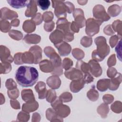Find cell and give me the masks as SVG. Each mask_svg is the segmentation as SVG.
<instances>
[{
    "instance_id": "cell-17",
    "label": "cell",
    "mask_w": 122,
    "mask_h": 122,
    "mask_svg": "<svg viewBox=\"0 0 122 122\" xmlns=\"http://www.w3.org/2000/svg\"><path fill=\"white\" fill-rule=\"evenodd\" d=\"M29 51L33 55L34 63L37 64L39 63L42 59V50L41 48L38 45L33 46L30 48Z\"/></svg>"
},
{
    "instance_id": "cell-32",
    "label": "cell",
    "mask_w": 122,
    "mask_h": 122,
    "mask_svg": "<svg viewBox=\"0 0 122 122\" xmlns=\"http://www.w3.org/2000/svg\"><path fill=\"white\" fill-rule=\"evenodd\" d=\"M112 30L114 32H116L118 36L121 40L122 38V21L120 20H116L114 21L112 25Z\"/></svg>"
},
{
    "instance_id": "cell-7",
    "label": "cell",
    "mask_w": 122,
    "mask_h": 122,
    "mask_svg": "<svg viewBox=\"0 0 122 122\" xmlns=\"http://www.w3.org/2000/svg\"><path fill=\"white\" fill-rule=\"evenodd\" d=\"M52 6L54 9V13L56 16L60 19L66 18L67 7L63 0H51Z\"/></svg>"
},
{
    "instance_id": "cell-16",
    "label": "cell",
    "mask_w": 122,
    "mask_h": 122,
    "mask_svg": "<svg viewBox=\"0 0 122 122\" xmlns=\"http://www.w3.org/2000/svg\"><path fill=\"white\" fill-rule=\"evenodd\" d=\"M37 1L30 0L27 5V8L25 12V15L27 17H33L37 13Z\"/></svg>"
},
{
    "instance_id": "cell-55",
    "label": "cell",
    "mask_w": 122,
    "mask_h": 122,
    "mask_svg": "<svg viewBox=\"0 0 122 122\" xmlns=\"http://www.w3.org/2000/svg\"><path fill=\"white\" fill-rule=\"evenodd\" d=\"M116 60L115 58V54H112L111 56H110L108 60L107 65L109 67H111L112 66L115 65L116 64Z\"/></svg>"
},
{
    "instance_id": "cell-8",
    "label": "cell",
    "mask_w": 122,
    "mask_h": 122,
    "mask_svg": "<svg viewBox=\"0 0 122 122\" xmlns=\"http://www.w3.org/2000/svg\"><path fill=\"white\" fill-rule=\"evenodd\" d=\"M93 16L98 20L102 22L106 21L110 19V16L106 12L104 6L100 4L95 5L93 9Z\"/></svg>"
},
{
    "instance_id": "cell-6",
    "label": "cell",
    "mask_w": 122,
    "mask_h": 122,
    "mask_svg": "<svg viewBox=\"0 0 122 122\" xmlns=\"http://www.w3.org/2000/svg\"><path fill=\"white\" fill-rule=\"evenodd\" d=\"M102 22L93 18H89L86 21L85 32L90 37H92L100 31V26Z\"/></svg>"
},
{
    "instance_id": "cell-25",
    "label": "cell",
    "mask_w": 122,
    "mask_h": 122,
    "mask_svg": "<svg viewBox=\"0 0 122 122\" xmlns=\"http://www.w3.org/2000/svg\"><path fill=\"white\" fill-rule=\"evenodd\" d=\"M41 37L36 34H27L23 38L24 41L28 44H37L40 42Z\"/></svg>"
},
{
    "instance_id": "cell-61",
    "label": "cell",
    "mask_w": 122,
    "mask_h": 122,
    "mask_svg": "<svg viewBox=\"0 0 122 122\" xmlns=\"http://www.w3.org/2000/svg\"><path fill=\"white\" fill-rule=\"evenodd\" d=\"M88 0H78L77 2L78 3L81 5H85L87 3V2H88Z\"/></svg>"
},
{
    "instance_id": "cell-47",
    "label": "cell",
    "mask_w": 122,
    "mask_h": 122,
    "mask_svg": "<svg viewBox=\"0 0 122 122\" xmlns=\"http://www.w3.org/2000/svg\"><path fill=\"white\" fill-rule=\"evenodd\" d=\"M5 86L9 90L17 88V84L12 79H7L5 83Z\"/></svg>"
},
{
    "instance_id": "cell-23",
    "label": "cell",
    "mask_w": 122,
    "mask_h": 122,
    "mask_svg": "<svg viewBox=\"0 0 122 122\" xmlns=\"http://www.w3.org/2000/svg\"><path fill=\"white\" fill-rule=\"evenodd\" d=\"M22 100L26 102H31L35 101V97L31 89H24L21 92Z\"/></svg>"
},
{
    "instance_id": "cell-10",
    "label": "cell",
    "mask_w": 122,
    "mask_h": 122,
    "mask_svg": "<svg viewBox=\"0 0 122 122\" xmlns=\"http://www.w3.org/2000/svg\"><path fill=\"white\" fill-rule=\"evenodd\" d=\"M65 77L71 80L82 79L83 77L82 72L78 69L74 68H71L66 70L64 72Z\"/></svg>"
},
{
    "instance_id": "cell-24",
    "label": "cell",
    "mask_w": 122,
    "mask_h": 122,
    "mask_svg": "<svg viewBox=\"0 0 122 122\" xmlns=\"http://www.w3.org/2000/svg\"><path fill=\"white\" fill-rule=\"evenodd\" d=\"M39 108L38 103L34 101L31 102H26L22 104V110L26 112H32Z\"/></svg>"
},
{
    "instance_id": "cell-29",
    "label": "cell",
    "mask_w": 122,
    "mask_h": 122,
    "mask_svg": "<svg viewBox=\"0 0 122 122\" xmlns=\"http://www.w3.org/2000/svg\"><path fill=\"white\" fill-rule=\"evenodd\" d=\"M121 11V7L117 4H113L110 6L108 9V15L112 17H116L118 15Z\"/></svg>"
},
{
    "instance_id": "cell-53",
    "label": "cell",
    "mask_w": 122,
    "mask_h": 122,
    "mask_svg": "<svg viewBox=\"0 0 122 122\" xmlns=\"http://www.w3.org/2000/svg\"><path fill=\"white\" fill-rule=\"evenodd\" d=\"M119 39H120V38L117 35H114L110 38L109 43L112 48H113L114 47V46H115V45L118 42Z\"/></svg>"
},
{
    "instance_id": "cell-40",
    "label": "cell",
    "mask_w": 122,
    "mask_h": 122,
    "mask_svg": "<svg viewBox=\"0 0 122 122\" xmlns=\"http://www.w3.org/2000/svg\"><path fill=\"white\" fill-rule=\"evenodd\" d=\"M37 4L41 10H45L50 7L51 2L49 0H39L37 1Z\"/></svg>"
},
{
    "instance_id": "cell-44",
    "label": "cell",
    "mask_w": 122,
    "mask_h": 122,
    "mask_svg": "<svg viewBox=\"0 0 122 122\" xmlns=\"http://www.w3.org/2000/svg\"><path fill=\"white\" fill-rule=\"evenodd\" d=\"M53 17V13L51 11H45L43 13L42 15L43 20H44L45 22H49L51 21Z\"/></svg>"
},
{
    "instance_id": "cell-28",
    "label": "cell",
    "mask_w": 122,
    "mask_h": 122,
    "mask_svg": "<svg viewBox=\"0 0 122 122\" xmlns=\"http://www.w3.org/2000/svg\"><path fill=\"white\" fill-rule=\"evenodd\" d=\"M7 2L12 8L15 9H20L23 8L25 6H27L29 1L24 0H7Z\"/></svg>"
},
{
    "instance_id": "cell-59",
    "label": "cell",
    "mask_w": 122,
    "mask_h": 122,
    "mask_svg": "<svg viewBox=\"0 0 122 122\" xmlns=\"http://www.w3.org/2000/svg\"><path fill=\"white\" fill-rule=\"evenodd\" d=\"M10 105H11V107L13 109H20V103L16 99L10 100Z\"/></svg>"
},
{
    "instance_id": "cell-27",
    "label": "cell",
    "mask_w": 122,
    "mask_h": 122,
    "mask_svg": "<svg viewBox=\"0 0 122 122\" xmlns=\"http://www.w3.org/2000/svg\"><path fill=\"white\" fill-rule=\"evenodd\" d=\"M22 29L27 33H31L36 29V24L32 20H25L22 25Z\"/></svg>"
},
{
    "instance_id": "cell-34",
    "label": "cell",
    "mask_w": 122,
    "mask_h": 122,
    "mask_svg": "<svg viewBox=\"0 0 122 122\" xmlns=\"http://www.w3.org/2000/svg\"><path fill=\"white\" fill-rule=\"evenodd\" d=\"M87 96L90 101L95 102L98 99L99 93L94 88L92 87L87 92Z\"/></svg>"
},
{
    "instance_id": "cell-50",
    "label": "cell",
    "mask_w": 122,
    "mask_h": 122,
    "mask_svg": "<svg viewBox=\"0 0 122 122\" xmlns=\"http://www.w3.org/2000/svg\"><path fill=\"white\" fill-rule=\"evenodd\" d=\"M55 26L54 21H50L49 22H45L44 24V29L47 32H50L52 31Z\"/></svg>"
},
{
    "instance_id": "cell-18",
    "label": "cell",
    "mask_w": 122,
    "mask_h": 122,
    "mask_svg": "<svg viewBox=\"0 0 122 122\" xmlns=\"http://www.w3.org/2000/svg\"><path fill=\"white\" fill-rule=\"evenodd\" d=\"M84 84L85 82L82 79L72 80L70 83V90L74 93L78 92L83 88Z\"/></svg>"
},
{
    "instance_id": "cell-30",
    "label": "cell",
    "mask_w": 122,
    "mask_h": 122,
    "mask_svg": "<svg viewBox=\"0 0 122 122\" xmlns=\"http://www.w3.org/2000/svg\"><path fill=\"white\" fill-rule=\"evenodd\" d=\"M76 67L77 69L80 70L82 72V73L90 72L89 64L85 62H83L82 61H78L76 63Z\"/></svg>"
},
{
    "instance_id": "cell-38",
    "label": "cell",
    "mask_w": 122,
    "mask_h": 122,
    "mask_svg": "<svg viewBox=\"0 0 122 122\" xmlns=\"http://www.w3.org/2000/svg\"><path fill=\"white\" fill-rule=\"evenodd\" d=\"M45 98L47 102L51 103L52 102L57 98L55 91L51 89H49L47 91Z\"/></svg>"
},
{
    "instance_id": "cell-39",
    "label": "cell",
    "mask_w": 122,
    "mask_h": 122,
    "mask_svg": "<svg viewBox=\"0 0 122 122\" xmlns=\"http://www.w3.org/2000/svg\"><path fill=\"white\" fill-rule=\"evenodd\" d=\"M11 70V66L10 63L1 62L0 63V73L6 74L9 73Z\"/></svg>"
},
{
    "instance_id": "cell-48",
    "label": "cell",
    "mask_w": 122,
    "mask_h": 122,
    "mask_svg": "<svg viewBox=\"0 0 122 122\" xmlns=\"http://www.w3.org/2000/svg\"><path fill=\"white\" fill-rule=\"evenodd\" d=\"M31 20L35 23L36 25H40L43 21L42 15L40 13H37L31 19Z\"/></svg>"
},
{
    "instance_id": "cell-33",
    "label": "cell",
    "mask_w": 122,
    "mask_h": 122,
    "mask_svg": "<svg viewBox=\"0 0 122 122\" xmlns=\"http://www.w3.org/2000/svg\"><path fill=\"white\" fill-rule=\"evenodd\" d=\"M109 111V106H108L107 104L105 103L101 104L97 108V112L98 113H99L103 118L106 117Z\"/></svg>"
},
{
    "instance_id": "cell-2",
    "label": "cell",
    "mask_w": 122,
    "mask_h": 122,
    "mask_svg": "<svg viewBox=\"0 0 122 122\" xmlns=\"http://www.w3.org/2000/svg\"><path fill=\"white\" fill-rule=\"evenodd\" d=\"M95 43L97 46V49L92 52L93 60L97 61H102L110 52V47L107 44L106 40L103 36H99L95 38Z\"/></svg>"
},
{
    "instance_id": "cell-37",
    "label": "cell",
    "mask_w": 122,
    "mask_h": 122,
    "mask_svg": "<svg viewBox=\"0 0 122 122\" xmlns=\"http://www.w3.org/2000/svg\"><path fill=\"white\" fill-rule=\"evenodd\" d=\"M72 55L78 60L82 59L84 57V52L79 48H75L72 51Z\"/></svg>"
},
{
    "instance_id": "cell-52",
    "label": "cell",
    "mask_w": 122,
    "mask_h": 122,
    "mask_svg": "<svg viewBox=\"0 0 122 122\" xmlns=\"http://www.w3.org/2000/svg\"><path fill=\"white\" fill-rule=\"evenodd\" d=\"M82 79L83 80L85 83H90L93 81L94 78L91 74L90 72L84 73V75Z\"/></svg>"
},
{
    "instance_id": "cell-3",
    "label": "cell",
    "mask_w": 122,
    "mask_h": 122,
    "mask_svg": "<svg viewBox=\"0 0 122 122\" xmlns=\"http://www.w3.org/2000/svg\"><path fill=\"white\" fill-rule=\"evenodd\" d=\"M45 54L50 59V61L54 66V70L51 73L53 75L60 76L62 74V67L61 66V59L56 53L54 49L50 46L44 49Z\"/></svg>"
},
{
    "instance_id": "cell-51",
    "label": "cell",
    "mask_w": 122,
    "mask_h": 122,
    "mask_svg": "<svg viewBox=\"0 0 122 122\" xmlns=\"http://www.w3.org/2000/svg\"><path fill=\"white\" fill-rule=\"evenodd\" d=\"M117 74V71L114 68L109 67L107 71V75L110 78H114Z\"/></svg>"
},
{
    "instance_id": "cell-35",
    "label": "cell",
    "mask_w": 122,
    "mask_h": 122,
    "mask_svg": "<svg viewBox=\"0 0 122 122\" xmlns=\"http://www.w3.org/2000/svg\"><path fill=\"white\" fill-rule=\"evenodd\" d=\"M11 24L5 20H1L0 21V28L1 31L3 32H7L9 31H10V30L11 28Z\"/></svg>"
},
{
    "instance_id": "cell-14",
    "label": "cell",
    "mask_w": 122,
    "mask_h": 122,
    "mask_svg": "<svg viewBox=\"0 0 122 122\" xmlns=\"http://www.w3.org/2000/svg\"><path fill=\"white\" fill-rule=\"evenodd\" d=\"M18 17V15L16 12L10 10L7 7H3L0 9L1 20H12Z\"/></svg>"
},
{
    "instance_id": "cell-19",
    "label": "cell",
    "mask_w": 122,
    "mask_h": 122,
    "mask_svg": "<svg viewBox=\"0 0 122 122\" xmlns=\"http://www.w3.org/2000/svg\"><path fill=\"white\" fill-rule=\"evenodd\" d=\"M40 68L41 71L45 72H52L54 70V66L51 61L44 60L40 62Z\"/></svg>"
},
{
    "instance_id": "cell-49",
    "label": "cell",
    "mask_w": 122,
    "mask_h": 122,
    "mask_svg": "<svg viewBox=\"0 0 122 122\" xmlns=\"http://www.w3.org/2000/svg\"><path fill=\"white\" fill-rule=\"evenodd\" d=\"M22 53L18 52L16 53L14 56V63L17 65H20L23 63L22 60Z\"/></svg>"
},
{
    "instance_id": "cell-54",
    "label": "cell",
    "mask_w": 122,
    "mask_h": 122,
    "mask_svg": "<svg viewBox=\"0 0 122 122\" xmlns=\"http://www.w3.org/2000/svg\"><path fill=\"white\" fill-rule=\"evenodd\" d=\"M113 96L109 94H105L102 97V100L106 104H111L113 101Z\"/></svg>"
},
{
    "instance_id": "cell-31",
    "label": "cell",
    "mask_w": 122,
    "mask_h": 122,
    "mask_svg": "<svg viewBox=\"0 0 122 122\" xmlns=\"http://www.w3.org/2000/svg\"><path fill=\"white\" fill-rule=\"evenodd\" d=\"M22 60L23 63H34V58L33 54L30 51L24 52L22 53Z\"/></svg>"
},
{
    "instance_id": "cell-57",
    "label": "cell",
    "mask_w": 122,
    "mask_h": 122,
    "mask_svg": "<svg viewBox=\"0 0 122 122\" xmlns=\"http://www.w3.org/2000/svg\"><path fill=\"white\" fill-rule=\"evenodd\" d=\"M67 7V11L69 14L73 12L74 10V5L70 1H65L64 2Z\"/></svg>"
},
{
    "instance_id": "cell-60",
    "label": "cell",
    "mask_w": 122,
    "mask_h": 122,
    "mask_svg": "<svg viewBox=\"0 0 122 122\" xmlns=\"http://www.w3.org/2000/svg\"><path fill=\"white\" fill-rule=\"evenodd\" d=\"M20 20L19 19H13V20H11V25L12 26H14V27H18L19 24H20Z\"/></svg>"
},
{
    "instance_id": "cell-46",
    "label": "cell",
    "mask_w": 122,
    "mask_h": 122,
    "mask_svg": "<svg viewBox=\"0 0 122 122\" xmlns=\"http://www.w3.org/2000/svg\"><path fill=\"white\" fill-rule=\"evenodd\" d=\"M73 65V61L72 60L68 58H65L63 59L62 61V67L65 70H67L71 68Z\"/></svg>"
},
{
    "instance_id": "cell-41",
    "label": "cell",
    "mask_w": 122,
    "mask_h": 122,
    "mask_svg": "<svg viewBox=\"0 0 122 122\" xmlns=\"http://www.w3.org/2000/svg\"><path fill=\"white\" fill-rule=\"evenodd\" d=\"M122 102L120 101H116L111 106L112 110L116 113H120L122 112Z\"/></svg>"
},
{
    "instance_id": "cell-22",
    "label": "cell",
    "mask_w": 122,
    "mask_h": 122,
    "mask_svg": "<svg viewBox=\"0 0 122 122\" xmlns=\"http://www.w3.org/2000/svg\"><path fill=\"white\" fill-rule=\"evenodd\" d=\"M122 81V74L118 72L115 77L110 80L109 89L111 91L116 90Z\"/></svg>"
},
{
    "instance_id": "cell-43",
    "label": "cell",
    "mask_w": 122,
    "mask_h": 122,
    "mask_svg": "<svg viewBox=\"0 0 122 122\" xmlns=\"http://www.w3.org/2000/svg\"><path fill=\"white\" fill-rule=\"evenodd\" d=\"M59 98L62 102H66L71 101L72 99V96L71 93L69 92H65L60 95Z\"/></svg>"
},
{
    "instance_id": "cell-4",
    "label": "cell",
    "mask_w": 122,
    "mask_h": 122,
    "mask_svg": "<svg viewBox=\"0 0 122 122\" xmlns=\"http://www.w3.org/2000/svg\"><path fill=\"white\" fill-rule=\"evenodd\" d=\"M71 23L65 18H60L56 22L57 29L64 33V40L66 42H70L74 39V33L71 30Z\"/></svg>"
},
{
    "instance_id": "cell-20",
    "label": "cell",
    "mask_w": 122,
    "mask_h": 122,
    "mask_svg": "<svg viewBox=\"0 0 122 122\" xmlns=\"http://www.w3.org/2000/svg\"><path fill=\"white\" fill-rule=\"evenodd\" d=\"M48 85L52 89H58L61 84V81L57 75H52L47 79Z\"/></svg>"
},
{
    "instance_id": "cell-11",
    "label": "cell",
    "mask_w": 122,
    "mask_h": 122,
    "mask_svg": "<svg viewBox=\"0 0 122 122\" xmlns=\"http://www.w3.org/2000/svg\"><path fill=\"white\" fill-rule=\"evenodd\" d=\"M88 64L90 66V72L95 77L100 76L102 74V69L98 61L94 60H91Z\"/></svg>"
},
{
    "instance_id": "cell-26",
    "label": "cell",
    "mask_w": 122,
    "mask_h": 122,
    "mask_svg": "<svg viewBox=\"0 0 122 122\" xmlns=\"http://www.w3.org/2000/svg\"><path fill=\"white\" fill-rule=\"evenodd\" d=\"M110 80L108 79H103L99 80L97 83V89L102 92L106 91L109 87Z\"/></svg>"
},
{
    "instance_id": "cell-42",
    "label": "cell",
    "mask_w": 122,
    "mask_h": 122,
    "mask_svg": "<svg viewBox=\"0 0 122 122\" xmlns=\"http://www.w3.org/2000/svg\"><path fill=\"white\" fill-rule=\"evenodd\" d=\"M92 42V38L87 36L83 37L81 40V44L84 47H89Z\"/></svg>"
},
{
    "instance_id": "cell-21",
    "label": "cell",
    "mask_w": 122,
    "mask_h": 122,
    "mask_svg": "<svg viewBox=\"0 0 122 122\" xmlns=\"http://www.w3.org/2000/svg\"><path fill=\"white\" fill-rule=\"evenodd\" d=\"M35 89L38 93L39 99H44L45 98L47 91L45 82L43 81H39L35 86Z\"/></svg>"
},
{
    "instance_id": "cell-1",
    "label": "cell",
    "mask_w": 122,
    "mask_h": 122,
    "mask_svg": "<svg viewBox=\"0 0 122 122\" xmlns=\"http://www.w3.org/2000/svg\"><path fill=\"white\" fill-rule=\"evenodd\" d=\"M16 81L23 87L32 86L39 78L37 69L33 67L21 66L17 70L15 76Z\"/></svg>"
},
{
    "instance_id": "cell-5",
    "label": "cell",
    "mask_w": 122,
    "mask_h": 122,
    "mask_svg": "<svg viewBox=\"0 0 122 122\" xmlns=\"http://www.w3.org/2000/svg\"><path fill=\"white\" fill-rule=\"evenodd\" d=\"M51 105L60 117H66L70 113L71 110L69 107L63 104L62 101L59 97H57L54 101L51 102Z\"/></svg>"
},
{
    "instance_id": "cell-13",
    "label": "cell",
    "mask_w": 122,
    "mask_h": 122,
    "mask_svg": "<svg viewBox=\"0 0 122 122\" xmlns=\"http://www.w3.org/2000/svg\"><path fill=\"white\" fill-rule=\"evenodd\" d=\"M54 45L58 49L60 55L62 56H67L71 52V46L66 41H63Z\"/></svg>"
},
{
    "instance_id": "cell-36",
    "label": "cell",
    "mask_w": 122,
    "mask_h": 122,
    "mask_svg": "<svg viewBox=\"0 0 122 122\" xmlns=\"http://www.w3.org/2000/svg\"><path fill=\"white\" fill-rule=\"evenodd\" d=\"M9 35L12 39L17 41H20L21 40L23 37V35L21 32L17 30H10L9 31Z\"/></svg>"
},
{
    "instance_id": "cell-56",
    "label": "cell",
    "mask_w": 122,
    "mask_h": 122,
    "mask_svg": "<svg viewBox=\"0 0 122 122\" xmlns=\"http://www.w3.org/2000/svg\"><path fill=\"white\" fill-rule=\"evenodd\" d=\"M103 31L105 34L110 36L114 34L115 33L112 29L111 25H108L107 26H105V27L104 28Z\"/></svg>"
},
{
    "instance_id": "cell-58",
    "label": "cell",
    "mask_w": 122,
    "mask_h": 122,
    "mask_svg": "<svg viewBox=\"0 0 122 122\" xmlns=\"http://www.w3.org/2000/svg\"><path fill=\"white\" fill-rule=\"evenodd\" d=\"M115 51L117 53V57L119 59L122 61L121 60V40L119 41L118 43L117 44L116 48H115Z\"/></svg>"
},
{
    "instance_id": "cell-9",
    "label": "cell",
    "mask_w": 122,
    "mask_h": 122,
    "mask_svg": "<svg viewBox=\"0 0 122 122\" xmlns=\"http://www.w3.org/2000/svg\"><path fill=\"white\" fill-rule=\"evenodd\" d=\"M73 16L74 18V23L80 29L83 27L86 23L84 12L81 9H76L73 12Z\"/></svg>"
},
{
    "instance_id": "cell-12",
    "label": "cell",
    "mask_w": 122,
    "mask_h": 122,
    "mask_svg": "<svg viewBox=\"0 0 122 122\" xmlns=\"http://www.w3.org/2000/svg\"><path fill=\"white\" fill-rule=\"evenodd\" d=\"M0 57L2 62H9L10 63L13 61V58L10 55L9 49L5 46H0Z\"/></svg>"
},
{
    "instance_id": "cell-15",
    "label": "cell",
    "mask_w": 122,
    "mask_h": 122,
    "mask_svg": "<svg viewBox=\"0 0 122 122\" xmlns=\"http://www.w3.org/2000/svg\"><path fill=\"white\" fill-rule=\"evenodd\" d=\"M49 39L54 45L63 41L64 39V33L60 30L56 29L49 36Z\"/></svg>"
},
{
    "instance_id": "cell-45",
    "label": "cell",
    "mask_w": 122,
    "mask_h": 122,
    "mask_svg": "<svg viewBox=\"0 0 122 122\" xmlns=\"http://www.w3.org/2000/svg\"><path fill=\"white\" fill-rule=\"evenodd\" d=\"M7 94L10 98L14 100L18 97L20 92L18 89L17 88H15L12 90H8L7 92Z\"/></svg>"
}]
</instances>
